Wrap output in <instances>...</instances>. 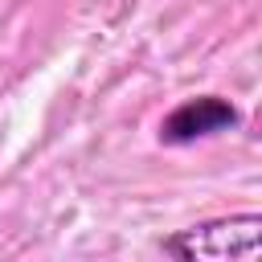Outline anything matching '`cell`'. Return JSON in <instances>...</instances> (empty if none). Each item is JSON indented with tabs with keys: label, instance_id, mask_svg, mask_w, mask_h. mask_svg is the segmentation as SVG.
Returning <instances> with one entry per match:
<instances>
[{
	"label": "cell",
	"instance_id": "cell-1",
	"mask_svg": "<svg viewBox=\"0 0 262 262\" xmlns=\"http://www.w3.org/2000/svg\"><path fill=\"white\" fill-rule=\"evenodd\" d=\"M172 262H262V213L209 217L164 237Z\"/></svg>",
	"mask_w": 262,
	"mask_h": 262
},
{
	"label": "cell",
	"instance_id": "cell-2",
	"mask_svg": "<svg viewBox=\"0 0 262 262\" xmlns=\"http://www.w3.org/2000/svg\"><path fill=\"white\" fill-rule=\"evenodd\" d=\"M242 123V111L221 98V94H196V98H184L180 106H172L160 123V143H196V139H209V135H221V131H233Z\"/></svg>",
	"mask_w": 262,
	"mask_h": 262
}]
</instances>
